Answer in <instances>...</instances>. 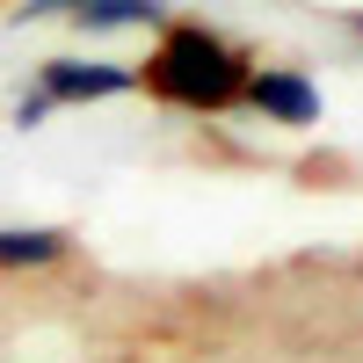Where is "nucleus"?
I'll return each mask as SVG.
<instances>
[{
    "label": "nucleus",
    "instance_id": "6e6552de",
    "mask_svg": "<svg viewBox=\"0 0 363 363\" xmlns=\"http://www.w3.org/2000/svg\"><path fill=\"white\" fill-rule=\"evenodd\" d=\"M342 22H349V29H356V37H363V8H349V15H342Z\"/></svg>",
    "mask_w": 363,
    "mask_h": 363
},
{
    "label": "nucleus",
    "instance_id": "f257e3e1",
    "mask_svg": "<svg viewBox=\"0 0 363 363\" xmlns=\"http://www.w3.org/2000/svg\"><path fill=\"white\" fill-rule=\"evenodd\" d=\"M138 87H153L174 109H211L218 116V109L240 102V87H247V51L225 44L218 29H203V22H174V29H160L153 58L138 66Z\"/></svg>",
    "mask_w": 363,
    "mask_h": 363
},
{
    "label": "nucleus",
    "instance_id": "39448f33",
    "mask_svg": "<svg viewBox=\"0 0 363 363\" xmlns=\"http://www.w3.org/2000/svg\"><path fill=\"white\" fill-rule=\"evenodd\" d=\"M160 22V0H87V8L73 15L80 37H109V29H145Z\"/></svg>",
    "mask_w": 363,
    "mask_h": 363
},
{
    "label": "nucleus",
    "instance_id": "423d86ee",
    "mask_svg": "<svg viewBox=\"0 0 363 363\" xmlns=\"http://www.w3.org/2000/svg\"><path fill=\"white\" fill-rule=\"evenodd\" d=\"M80 8H87V0H22V8H15V22H51V15H66V22H73Z\"/></svg>",
    "mask_w": 363,
    "mask_h": 363
},
{
    "label": "nucleus",
    "instance_id": "0eeeda50",
    "mask_svg": "<svg viewBox=\"0 0 363 363\" xmlns=\"http://www.w3.org/2000/svg\"><path fill=\"white\" fill-rule=\"evenodd\" d=\"M44 116H51V102L37 95V87H29V95L15 102V124H22V131H37V124H44Z\"/></svg>",
    "mask_w": 363,
    "mask_h": 363
},
{
    "label": "nucleus",
    "instance_id": "20e7f679",
    "mask_svg": "<svg viewBox=\"0 0 363 363\" xmlns=\"http://www.w3.org/2000/svg\"><path fill=\"white\" fill-rule=\"evenodd\" d=\"M73 255L66 225H0V269H51Z\"/></svg>",
    "mask_w": 363,
    "mask_h": 363
},
{
    "label": "nucleus",
    "instance_id": "7ed1b4c3",
    "mask_svg": "<svg viewBox=\"0 0 363 363\" xmlns=\"http://www.w3.org/2000/svg\"><path fill=\"white\" fill-rule=\"evenodd\" d=\"M262 124H284V131H313L320 124V87L298 73V66H247V87H240Z\"/></svg>",
    "mask_w": 363,
    "mask_h": 363
},
{
    "label": "nucleus",
    "instance_id": "f03ea898",
    "mask_svg": "<svg viewBox=\"0 0 363 363\" xmlns=\"http://www.w3.org/2000/svg\"><path fill=\"white\" fill-rule=\"evenodd\" d=\"M138 87V66H116V58H44L37 66V95L51 109H87V102H116Z\"/></svg>",
    "mask_w": 363,
    "mask_h": 363
}]
</instances>
